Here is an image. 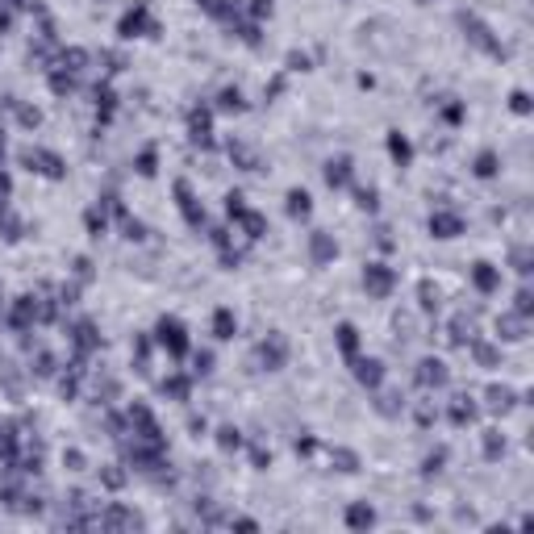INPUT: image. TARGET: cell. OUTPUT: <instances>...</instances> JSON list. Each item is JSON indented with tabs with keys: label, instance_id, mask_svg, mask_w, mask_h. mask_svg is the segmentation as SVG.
<instances>
[{
	"label": "cell",
	"instance_id": "6da1fadb",
	"mask_svg": "<svg viewBox=\"0 0 534 534\" xmlns=\"http://www.w3.org/2000/svg\"><path fill=\"white\" fill-rule=\"evenodd\" d=\"M154 334H159V347H163L172 359L188 355V330H184V322H180V317H159Z\"/></svg>",
	"mask_w": 534,
	"mask_h": 534
},
{
	"label": "cell",
	"instance_id": "7a4b0ae2",
	"mask_svg": "<svg viewBox=\"0 0 534 534\" xmlns=\"http://www.w3.org/2000/svg\"><path fill=\"white\" fill-rule=\"evenodd\" d=\"M117 34L121 38H142V34H159V25H154V17H150V5L146 0H138V5L117 21Z\"/></svg>",
	"mask_w": 534,
	"mask_h": 534
},
{
	"label": "cell",
	"instance_id": "3957f363",
	"mask_svg": "<svg viewBox=\"0 0 534 534\" xmlns=\"http://www.w3.org/2000/svg\"><path fill=\"white\" fill-rule=\"evenodd\" d=\"M393 284H397V272H393L388 263H367V267H363V288H367L371 297H388Z\"/></svg>",
	"mask_w": 534,
	"mask_h": 534
},
{
	"label": "cell",
	"instance_id": "277c9868",
	"mask_svg": "<svg viewBox=\"0 0 534 534\" xmlns=\"http://www.w3.org/2000/svg\"><path fill=\"white\" fill-rule=\"evenodd\" d=\"M21 159L30 163V172H42V176H50V180H63V176H67V172H63V159L50 154V150H25Z\"/></svg>",
	"mask_w": 534,
	"mask_h": 534
},
{
	"label": "cell",
	"instance_id": "5b68a950",
	"mask_svg": "<svg viewBox=\"0 0 534 534\" xmlns=\"http://www.w3.org/2000/svg\"><path fill=\"white\" fill-rule=\"evenodd\" d=\"M334 255H338V242H334L326 230H313V234H309V259H313V267L334 263Z\"/></svg>",
	"mask_w": 534,
	"mask_h": 534
},
{
	"label": "cell",
	"instance_id": "8992f818",
	"mask_svg": "<svg viewBox=\"0 0 534 534\" xmlns=\"http://www.w3.org/2000/svg\"><path fill=\"white\" fill-rule=\"evenodd\" d=\"M259 359H263V367H267V371H280V367H284V359H288V343H284L280 334H267V338H263V347H259Z\"/></svg>",
	"mask_w": 534,
	"mask_h": 534
},
{
	"label": "cell",
	"instance_id": "52a82bcc",
	"mask_svg": "<svg viewBox=\"0 0 534 534\" xmlns=\"http://www.w3.org/2000/svg\"><path fill=\"white\" fill-rule=\"evenodd\" d=\"M351 363H355V380H359L363 388H380V384H384V363H380V359H363V355H355Z\"/></svg>",
	"mask_w": 534,
	"mask_h": 534
},
{
	"label": "cell",
	"instance_id": "ba28073f",
	"mask_svg": "<svg viewBox=\"0 0 534 534\" xmlns=\"http://www.w3.org/2000/svg\"><path fill=\"white\" fill-rule=\"evenodd\" d=\"M417 384L421 388H443L447 384V363L443 359H421L417 363Z\"/></svg>",
	"mask_w": 534,
	"mask_h": 534
},
{
	"label": "cell",
	"instance_id": "9c48e42d",
	"mask_svg": "<svg viewBox=\"0 0 534 534\" xmlns=\"http://www.w3.org/2000/svg\"><path fill=\"white\" fill-rule=\"evenodd\" d=\"M347 526L351 530H371L376 526V509H371L367 501H351L347 505Z\"/></svg>",
	"mask_w": 534,
	"mask_h": 534
},
{
	"label": "cell",
	"instance_id": "30bf717a",
	"mask_svg": "<svg viewBox=\"0 0 534 534\" xmlns=\"http://www.w3.org/2000/svg\"><path fill=\"white\" fill-rule=\"evenodd\" d=\"M472 284H476L480 292H497V288H501V272H497L493 263H476V267H472Z\"/></svg>",
	"mask_w": 534,
	"mask_h": 534
},
{
	"label": "cell",
	"instance_id": "8fae6325",
	"mask_svg": "<svg viewBox=\"0 0 534 534\" xmlns=\"http://www.w3.org/2000/svg\"><path fill=\"white\" fill-rule=\"evenodd\" d=\"M326 184H330V188H347V184H351V159H347V154H338V159H330V163H326Z\"/></svg>",
	"mask_w": 534,
	"mask_h": 534
},
{
	"label": "cell",
	"instance_id": "7c38bea8",
	"mask_svg": "<svg viewBox=\"0 0 534 534\" xmlns=\"http://www.w3.org/2000/svg\"><path fill=\"white\" fill-rule=\"evenodd\" d=\"M284 200H288V205H284V209H288V218H297V222L313 213V196H309L305 188H288V196H284Z\"/></svg>",
	"mask_w": 534,
	"mask_h": 534
},
{
	"label": "cell",
	"instance_id": "4fadbf2b",
	"mask_svg": "<svg viewBox=\"0 0 534 534\" xmlns=\"http://www.w3.org/2000/svg\"><path fill=\"white\" fill-rule=\"evenodd\" d=\"M334 343H338V351H343L347 359H355V355H359V330H355L351 322H338V330H334Z\"/></svg>",
	"mask_w": 534,
	"mask_h": 534
},
{
	"label": "cell",
	"instance_id": "5bb4252c",
	"mask_svg": "<svg viewBox=\"0 0 534 534\" xmlns=\"http://www.w3.org/2000/svg\"><path fill=\"white\" fill-rule=\"evenodd\" d=\"M213 334H218L222 343H230V338L238 334V317H234V309H218V313H213Z\"/></svg>",
	"mask_w": 534,
	"mask_h": 534
},
{
	"label": "cell",
	"instance_id": "9a60e30c",
	"mask_svg": "<svg viewBox=\"0 0 534 534\" xmlns=\"http://www.w3.org/2000/svg\"><path fill=\"white\" fill-rule=\"evenodd\" d=\"M176 196H180V209H184V218H188V226H205V213L196 209V200H192V188L180 180L176 184Z\"/></svg>",
	"mask_w": 534,
	"mask_h": 534
},
{
	"label": "cell",
	"instance_id": "2e32d148",
	"mask_svg": "<svg viewBox=\"0 0 534 534\" xmlns=\"http://www.w3.org/2000/svg\"><path fill=\"white\" fill-rule=\"evenodd\" d=\"M463 230V222L455 218V213H434V218H430V234L434 238H455Z\"/></svg>",
	"mask_w": 534,
	"mask_h": 534
},
{
	"label": "cell",
	"instance_id": "e0dca14e",
	"mask_svg": "<svg viewBox=\"0 0 534 534\" xmlns=\"http://www.w3.org/2000/svg\"><path fill=\"white\" fill-rule=\"evenodd\" d=\"M388 154H393V163L409 167V159H413V146H409V138H405L401 130H393V134H388Z\"/></svg>",
	"mask_w": 534,
	"mask_h": 534
},
{
	"label": "cell",
	"instance_id": "ac0fdd59",
	"mask_svg": "<svg viewBox=\"0 0 534 534\" xmlns=\"http://www.w3.org/2000/svg\"><path fill=\"white\" fill-rule=\"evenodd\" d=\"M188 130H192V142H209V138H213V117H209V109H196L192 121H188Z\"/></svg>",
	"mask_w": 534,
	"mask_h": 534
},
{
	"label": "cell",
	"instance_id": "d6986e66",
	"mask_svg": "<svg viewBox=\"0 0 534 534\" xmlns=\"http://www.w3.org/2000/svg\"><path fill=\"white\" fill-rule=\"evenodd\" d=\"M218 109H222V113H242V109H246V104H242V92H238V88H222Z\"/></svg>",
	"mask_w": 534,
	"mask_h": 534
},
{
	"label": "cell",
	"instance_id": "ffe728a7",
	"mask_svg": "<svg viewBox=\"0 0 534 534\" xmlns=\"http://www.w3.org/2000/svg\"><path fill=\"white\" fill-rule=\"evenodd\" d=\"M242 230H246V238H263V230H267V222H263V213H255V209H246L242 213Z\"/></svg>",
	"mask_w": 534,
	"mask_h": 534
},
{
	"label": "cell",
	"instance_id": "44dd1931",
	"mask_svg": "<svg viewBox=\"0 0 534 534\" xmlns=\"http://www.w3.org/2000/svg\"><path fill=\"white\" fill-rule=\"evenodd\" d=\"M476 417V405H467V397H455V405H451V421L455 426H467Z\"/></svg>",
	"mask_w": 534,
	"mask_h": 534
},
{
	"label": "cell",
	"instance_id": "7402d4cb",
	"mask_svg": "<svg viewBox=\"0 0 534 534\" xmlns=\"http://www.w3.org/2000/svg\"><path fill=\"white\" fill-rule=\"evenodd\" d=\"M355 205H359L363 213H376V209H380V196H376V188H355Z\"/></svg>",
	"mask_w": 534,
	"mask_h": 534
},
{
	"label": "cell",
	"instance_id": "603a6c76",
	"mask_svg": "<svg viewBox=\"0 0 534 534\" xmlns=\"http://www.w3.org/2000/svg\"><path fill=\"white\" fill-rule=\"evenodd\" d=\"M96 343H100V338H96L92 322H80V326H76V347H80V351H92Z\"/></svg>",
	"mask_w": 534,
	"mask_h": 534
},
{
	"label": "cell",
	"instance_id": "cb8c5ba5",
	"mask_svg": "<svg viewBox=\"0 0 534 534\" xmlns=\"http://www.w3.org/2000/svg\"><path fill=\"white\" fill-rule=\"evenodd\" d=\"M218 447H222V451H238V447H242V434L234 430V426H222V430H218Z\"/></svg>",
	"mask_w": 534,
	"mask_h": 534
},
{
	"label": "cell",
	"instance_id": "d4e9b609",
	"mask_svg": "<svg viewBox=\"0 0 534 534\" xmlns=\"http://www.w3.org/2000/svg\"><path fill=\"white\" fill-rule=\"evenodd\" d=\"M376 409H380V413H384V417H397V413H401V409H405V401H401V397H397V393H384V397H380V401H376Z\"/></svg>",
	"mask_w": 534,
	"mask_h": 534
},
{
	"label": "cell",
	"instance_id": "484cf974",
	"mask_svg": "<svg viewBox=\"0 0 534 534\" xmlns=\"http://www.w3.org/2000/svg\"><path fill=\"white\" fill-rule=\"evenodd\" d=\"M330 459L338 463V472H359V455H355V451H343V447H338V451H330Z\"/></svg>",
	"mask_w": 534,
	"mask_h": 534
},
{
	"label": "cell",
	"instance_id": "4316f807",
	"mask_svg": "<svg viewBox=\"0 0 534 534\" xmlns=\"http://www.w3.org/2000/svg\"><path fill=\"white\" fill-rule=\"evenodd\" d=\"M476 176H485V180L497 176V154H493V150H485V154L476 159Z\"/></svg>",
	"mask_w": 534,
	"mask_h": 534
},
{
	"label": "cell",
	"instance_id": "83f0119b",
	"mask_svg": "<svg viewBox=\"0 0 534 534\" xmlns=\"http://www.w3.org/2000/svg\"><path fill=\"white\" fill-rule=\"evenodd\" d=\"M489 405H493V409H501V413H505V409H509V405H513V393H509V388H489Z\"/></svg>",
	"mask_w": 534,
	"mask_h": 534
},
{
	"label": "cell",
	"instance_id": "f1b7e54d",
	"mask_svg": "<svg viewBox=\"0 0 534 534\" xmlns=\"http://www.w3.org/2000/svg\"><path fill=\"white\" fill-rule=\"evenodd\" d=\"M226 213H230V218L238 222L242 213H246V196H242V192H230V196H226Z\"/></svg>",
	"mask_w": 534,
	"mask_h": 534
},
{
	"label": "cell",
	"instance_id": "f546056e",
	"mask_svg": "<svg viewBox=\"0 0 534 534\" xmlns=\"http://www.w3.org/2000/svg\"><path fill=\"white\" fill-rule=\"evenodd\" d=\"M154 163H159V154H154V150H142V154H138V176H154Z\"/></svg>",
	"mask_w": 534,
	"mask_h": 534
},
{
	"label": "cell",
	"instance_id": "4dcf8cb0",
	"mask_svg": "<svg viewBox=\"0 0 534 534\" xmlns=\"http://www.w3.org/2000/svg\"><path fill=\"white\" fill-rule=\"evenodd\" d=\"M163 393H172V397H180V401H184V397H188V380H184V376H172V380L163 384Z\"/></svg>",
	"mask_w": 534,
	"mask_h": 534
},
{
	"label": "cell",
	"instance_id": "1f68e13d",
	"mask_svg": "<svg viewBox=\"0 0 534 534\" xmlns=\"http://www.w3.org/2000/svg\"><path fill=\"white\" fill-rule=\"evenodd\" d=\"M443 459H447L443 451H434V455H426V463H421V472H426V476H434V472L443 467Z\"/></svg>",
	"mask_w": 534,
	"mask_h": 534
},
{
	"label": "cell",
	"instance_id": "d6a6232c",
	"mask_svg": "<svg viewBox=\"0 0 534 534\" xmlns=\"http://www.w3.org/2000/svg\"><path fill=\"white\" fill-rule=\"evenodd\" d=\"M88 230H92L96 238L104 234V213H100V209H92V213H88Z\"/></svg>",
	"mask_w": 534,
	"mask_h": 534
},
{
	"label": "cell",
	"instance_id": "836d02e7",
	"mask_svg": "<svg viewBox=\"0 0 534 534\" xmlns=\"http://www.w3.org/2000/svg\"><path fill=\"white\" fill-rule=\"evenodd\" d=\"M251 17H272V0H255V5H251Z\"/></svg>",
	"mask_w": 534,
	"mask_h": 534
},
{
	"label": "cell",
	"instance_id": "e575fe53",
	"mask_svg": "<svg viewBox=\"0 0 534 534\" xmlns=\"http://www.w3.org/2000/svg\"><path fill=\"white\" fill-rule=\"evenodd\" d=\"M196 371H200V376H209V371H213V355H209V351L196 355Z\"/></svg>",
	"mask_w": 534,
	"mask_h": 534
},
{
	"label": "cell",
	"instance_id": "d590c367",
	"mask_svg": "<svg viewBox=\"0 0 534 534\" xmlns=\"http://www.w3.org/2000/svg\"><path fill=\"white\" fill-rule=\"evenodd\" d=\"M251 459H255V467H267V463H272V451H263V447H255V451H251Z\"/></svg>",
	"mask_w": 534,
	"mask_h": 534
},
{
	"label": "cell",
	"instance_id": "8d00e7d4",
	"mask_svg": "<svg viewBox=\"0 0 534 534\" xmlns=\"http://www.w3.org/2000/svg\"><path fill=\"white\" fill-rule=\"evenodd\" d=\"M104 485H109V489H121V485H126V476H121V472H113V467H109V472H104Z\"/></svg>",
	"mask_w": 534,
	"mask_h": 534
},
{
	"label": "cell",
	"instance_id": "74e56055",
	"mask_svg": "<svg viewBox=\"0 0 534 534\" xmlns=\"http://www.w3.org/2000/svg\"><path fill=\"white\" fill-rule=\"evenodd\" d=\"M313 451H317V443H313V439H301V443H297V455H313Z\"/></svg>",
	"mask_w": 534,
	"mask_h": 534
},
{
	"label": "cell",
	"instance_id": "f35d334b",
	"mask_svg": "<svg viewBox=\"0 0 534 534\" xmlns=\"http://www.w3.org/2000/svg\"><path fill=\"white\" fill-rule=\"evenodd\" d=\"M513 109H518V113H526V109H530V100H526V92H513Z\"/></svg>",
	"mask_w": 534,
	"mask_h": 534
},
{
	"label": "cell",
	"instance_id": "ab89813d",
	"mask_svg": "<svg viewBox=\"0 0 534 534\" xmlns=\"http://www.w3.org/2000/svg\"><path fill=\"white\" fill-rule=\"evenodd\" d=\"M38 376H50V355H38Z\"/></svg>",
	"mask_w": 534,
	"mask_h": 534
},
{
	"label": "cell",
	"instance_id": "60d3db41",
	"mask_svg": "<svg viewBox=\"0 0 534 534\" xmlns=\"http://www.w3.org/2000/svg\"><path fill=\"white\" fill-rule=\"evenodd\" d=\"M9 25H13V17H9V13H0V34H9Z\"/></svg>",
	"mask_w": 534,
	"mask_h": 534
},
{
	"label": "cell",
	"instance_id": "b9f144b4",
	"mask_svg": "<svg viewBox=\"0 0 534 534\" xmlns=\"http://www.w3.org/2000/svg\"><path fill=\"white\" fill-rule=\"evenodd\" d=\"M196 5H205L209 13H218V0H196Z\"/></svg>",
	"mask_w": 534,
	"mask_h": 534
},
{
	"label": "cell",
	"instance_id": "7bdbcfd3",
	"mask_svg": "<svg viewBox=\"0 0 534 534\" xmlns=\"http://www.w3.org/2000/svg\"><path fill=\"white\" fill-rule=\"evenodd\" d=\"M417 5H430V0H417Z\"/></svg>",
	"mask_w": 534,
	"mask_h": 534
}]
</instances>
